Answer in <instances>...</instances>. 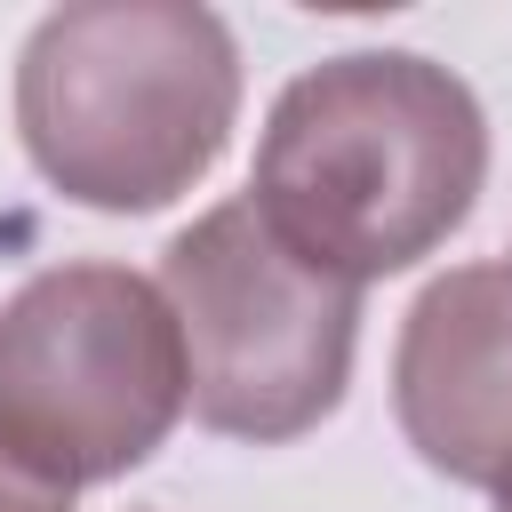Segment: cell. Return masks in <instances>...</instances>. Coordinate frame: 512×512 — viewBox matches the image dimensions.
Here are the masks:
<instances>
[{
    "label": "cell",
    "instance_id": "6da1fadb",
    "mask_svg": "<svg viewBox=\"0 0 512 512\" xmlns=\"http://www.w3.org/2000/svg\"><path fill=\"white\" fill-rule=\"evenodd\" d=\"M480 184V96L416 48H344L272 96L248 200L304 264L368 288L448 248Z\"/></svg>",
    "mask_w": 512,
    "mask_h": 512
},
{
    "label": "cell",
    "instance_id": "7a4b0ae2",
    "mask_svg": "<svg viewBox=\"0 0 512 512\" xmlns=\"http://www.w3.org/2000/svg\"><path fill=\"white\" fill-rule=\"evenodd\" d=\"M240 40L200 0H72L16 56V136L40 184L96 216L184 200L232 144Z\"/></svg>",
    "mask_w": 512,
    "mask_h": 512
},
{
    "label": "cell",
    "instance_id": "3957f363",
    "mask_svg": "<svg viewBox=\"0 0 512 512\" xmlns=\"http://www.w3.org/2000/svg\"><path fill=\"white\" fill-rule=\"evenodd\" d=\"M192 408L184 328L128 264H48L0 304V440L80 496L136 472Z\"/></svg>",
    "mask_w": 512,
    "mask_h": 512
},
{
    "label": "cell",
    "instance_id": "277c9868",
    "mask_svg": "<svg viewBox=\"0 0 512 512\" xmlns=\"http://www.w3.org/2000/svg\"><path fill=\"white\" fill-rule=\"evenodd\" d=\"M160 296L184 328L192 416L224 440L280 448L344 408L360 288L304 264L256 200H216L160 248Z\"/></svg>",
    "mask_w": 512,
    "mask_h": 512
},
{
    "label": "cell",
    "instance_id": "5b68a950",
    "mask_svg": "<svg viewBox=\"0 0 512 512\" xmlns=\"http://www.w3.org/2000/svg\"><path fill=\"white\" fill-rule=\"evenodd\" d=\"M392 416L400 440L464 488L512 472V272L456 264L440 272L392 344Z\"/></svg>",
    "mask_w": 512,
    "mask_h": 512
},
{
    "label": "cell",
    "instance_id": "8992f818",
    "mask_svg": "<svg viewBox=\"0 0 512 512\" xmlns=\"http://www.w3.org/2000/svg\"><path fill=\"white\" fill-rule=\"evenodd\" d=\"M0 512H72V496L48 488L40 472H24V464L8 456V440H0Z\"/></svg>",
    "mask_w": 512,
    "mask_h": 512
},
{
    "label": "cell",
    "instance_id": "52a82bcc",
    "mask_svg": "<svg viewBox=\"0 0 512 512\" xmlns=\"http://www.w3.org/2000/svg\"><path fill=\"white\" fill-rule=\"evenodd\" d=\"M488 496H496V512H512V472H504V480H496Z\"/></svg>",
    "mask_w": 512,
    "mask_h": 512
},
{
    "label": "cell",
    "instance_id": "ba28073f",
    "mask_svg": "<svg viewBox=\"0 0 512 512\" xmlns=\"http://www.w3.org/2000/svg\"><path fill=\"white\" fill-rule=\"evenodd\" d=\"M504 272H512V264H504Z\"/></svg>",
    "mask_w": 512,
    "mask_h": 512
}]
</instances>
